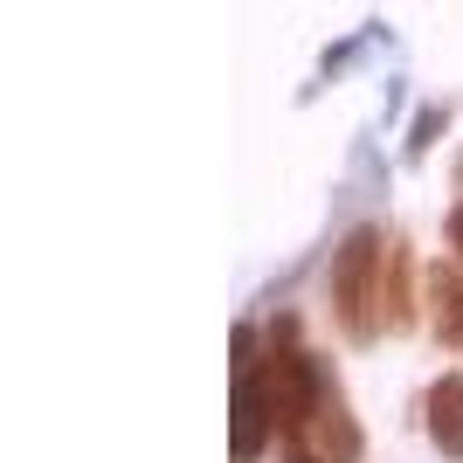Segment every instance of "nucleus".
I'll return each mask as SVG.
<instances>
[{
    "label": "nucleus",
    "mask_w": 463,
    "mask_h": 463,
    "mask_svg": "<svg viewBox=\"0 0 463 463\" xmlns=\"http://www.w3.org/2000/svg\"><path fill=\"white\" fill-rule=\"evenodd\" d=\"M387 242L381 229H360L339 242V256H332V318L353 332V339H373L387 318Z\"/></svg>",
    "instance_id": "obj_1"
},
{
    "label": "nucleus",
    "mask_w": 463,
    "mask_h": 463,
    "mask_svg": "<svg viewBox=\"0 0 463 463\" xmlns=\"http://www.w3.org/2000/svg\"><path fill=\"white\" fill-rule=\"evenodd\" d=\"M256 332L235 326V463H256L270 449L277 422H270V394H263V360H256Z\"/></svg>",
    "instance_id": "obj_2"
},
{
    "label": "nucleus",
    "mask_w": 463,
    "mask_h": 463,
    "mask_svg": "<svg viewBox=\"0 0 463 463\" xmlns=\"http://www.w3.org/2000/svg\"><path fill=\"white\" fill-rule=\"evenodd\" d=\"M305 449L318 463H360V422L346 415V394L339 387H326V402H318V415H311V436H305Z\"/></svg>",
    "instance_id": "obj_3"
},
{
    "label": "nucleus",
    "mask_w": 463,
    "mask_h": 463,
    "mask_svg": "<svg viewBox=\"0 0 463 463\" xmlns=\"http://www.w3.org/2000/svg\"><path fill=\"white\" fill-rule=\"evenodd\" d=\"M429 443L443 449V457H463V373H443V381L429 387Z\"/></svg>",
    "instance_id": "obj_4"
},
{
    "label": "nucleus",
    "mask_w": 463,
    "mask_h": 463,
    "mask_svg": "<svg viewBox=\"0 0 463 463\" xmlns=\"http://www.w3.org/2000/svg\"><path fill=\"white\" fill-rule=\"evenodd\" d=\"M429 298H436V339H449V346H463V277L449 270V263H436L429 270Z\"/></svg>",
    "instance_id": "obj_5"
},
{
    "label": "nucleus",
    "mask_w": 463,
    "mask_h": 463,
    "mask_svg": "<svg viewBox=\"0 0 463 463\" xmlns=\"http://www.w3.org/2000/svg\"><path fill=\"white\" fill-rule=\"evenodd\" d=\"M387 318L394 326L415 318V256L408 250H387Z\"/></svg>",
    "instance_id": "obj_6"
},
{
    "label": "nucleus",
    "mask_w": 463,
    "mask_h": 463,
    "mask_svg": "<svg viewBox=\"0 0 463 463\" xmlns=\"http://www.w3.org/2000/svg\"><path fill=\"white\" fill-rule=\"evenodd\" d=\"M449 250H457V256H463V208H457V214H449Z\"/></svg>",
    "instance_id": "obj_7"
},
{
    "label": "nucleus",
    "mask_w": 463,
    "mask_h": 463,
    "mask_svg": "<svg viewBox=\"0 0 463 463\" xmlns=\"http://www.w3.org/2000/svg\"><path fill=\"white\" fill-rule=\"evenodd\" d=\"M290 463H318V457H311V449H290Z\"/></svg>",
    "instance_id": "obj_8"
}]
</instances>
